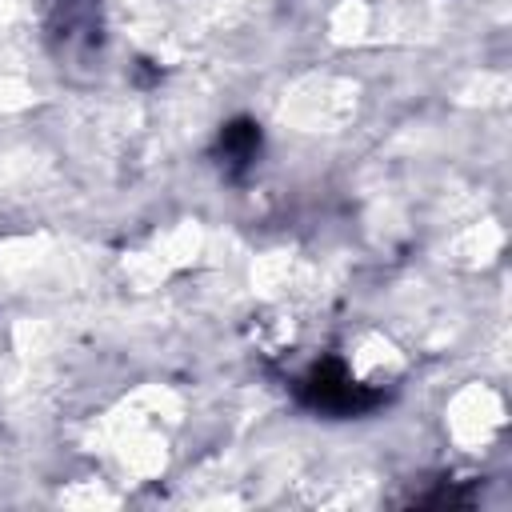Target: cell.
<instances>
[{
    "label": "cell",
    "mask_w": 512,
    "mask_h": 512,
    "mask_svg": "<svg viewBox=\"0 0 512 512\" xmlns=\"http://www.w3.org/2000/svg\"><path fill=\"white\" fill-rule=\"evenodd\" d=\"M296 388H300V400H304L308 408L332 412V416H356V412H368V408L380 404V396L368 392L364 384H356V380L344 372V364H336V360L312 364V368L300 376Z\"/></svg>",
    "instance_id": "cell-1"
},
{
    "label": "cell",
    "mask_w": 512,
    "mask_h": 512,
    "mask_svg": "<svg viewBox=\"0 0 512 512\" xmlns=\"http://www.w3.org/2000/svg\"><path fill=\"white\" fill-rule=\"evenodd\" d=\"M260 152V132L252 120H236L220 132V156H224V168H248Z\"/></svg>",
    "instance_id": "cell-2"
},
{
    "label": "cell",
    "mask_w": 512,
    "mask_h": 512,
    "mask_svg": "<svg viewBox=\"0 0 512 512\" xmlns=\"http://www.w3.org/2000/svg\"><path fill=\"white\" fill-rule=\"evenodd\" d=\"M96 0H64L60 4V28H56V36L64 40V48H72L76 40H88L92 44V36L88 32H96Z\"/></svg>",
    "instance_id": "cell-3"
}]
</instances>
